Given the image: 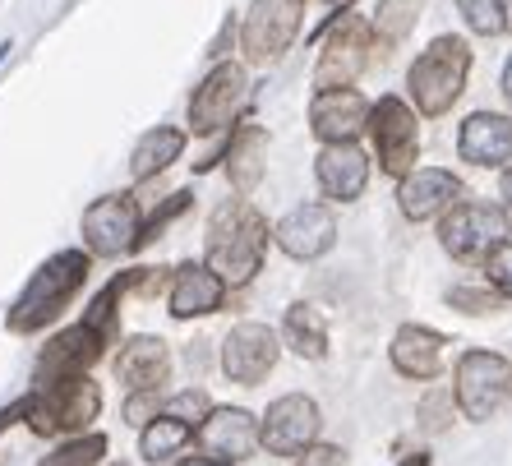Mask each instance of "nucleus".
I'll return each mask as SVG.
<instances>
[{
	"mask_svg": "<svg viewBox=\"0 0 512 466\" xmlns=\"http://www.w3.org/2000/svg\"><path fill=\"white\" fill-rule=\"evenodd\" d=\"M97 411H102V388L88 374H70V379L37 383V393H28L24 420L33 434L56 439V434L84 430L88 420H97Z\"/></svg>",
	"mask_w": 512,
	"mask_h": 466,
	"instance_id": "nucleus-4",
	"label": "nucleus"
},
{
	"mask_svg": "<svg viewBox=\"0 0 512 466\" xmlns=\"http://www.w3.org/2000/svg\"><path fill=\"white\" fill-rule=\"evenodd\" d=\"M503 24H508V33H512V0H503Z\"/></svg>",
	"mask_w": 512,
	"mask_h": 466,
	"instance_id": "nucleus-44",
	"label": "nucleus"
},
{
	"mask_svg": "<svg viewBox=\"0 0 512 466\" xmlns=\"http://www.w3.org/2000/svg\"><path fill=\"white\" fill-rule=\"evenodd\" d=\"M370 139H374V157H379L383 176H411L420 157V120L416 107L406 97H379L370 111Z\"/></svg>",
	"mask_w": 512,
	"mask_h": 466,
	"instance_id": "nucleus-9",
	"label": "nucleus"
},
{
	"mask_svg": "<svg viewBox=\"0 0 512 466\" xmlns=\"http://www.w3.org/2000/svg\"><path fill=\"white\" fill-rule=\"evenodd\" d=\"M448 420H453V393L434 388V393L420 402V425H425L429 434H439V430H448Z\"/></svg>",
	"mask_w": 512,
	"mask_h": 466,
	"instance_id": "nucleus-34",
	"label": "nucleus"
},
{
	"mask_svg": "<svg viewBox=\"0 0 512 466\" xmlns=\"http://www.w3.org/2000/svg\"><path fill=\"white\" fill-rule=\"evenodd\" d=\"M227 296V282L208 268V263H180L171 273V291H167V310L176 319H199V314H217Z\"/></svg>",
	"mask_w": 512,
	"mask_h": 466,
	"instance_id": "nucleus-20",
	"label": "nucleus"
},
{
	"mask_svg": "<svg viewBox=\"0 0 512 466\" xmlns=\"http://www.w3.org/2000/svg\"><path fill=\"white\" fill-rule=\"evenodd\" d=\"M208 411H213V402H208V393H203V388H185V393H176L171 397V416H180V420H208Z\"/></svg>",
	"mask_w": 512,
	"mask_h": 466,
	"instance_id": "nucleus-35",
	"label": "nucleus"
},
{
	"mask_svg": "<svg viewBox=\"0 0 512 466\" xmlns=\"http://www.w3.org/2000/svg\"><path fill=\"white\" fill-rule=\"evenodd\" d=\"M420 10H425V0H379V10L370 14V28H374V42H379V51L406 42V33L416 28Z\"/></svg>",
	"mask_w": 512,
	"mask_h": 466,
	"instance_id": "nucleus-27",
	"label": "nucleus"
},
{
	"mask_svg": "<svg viewBox=\"0 0 512 466\" xmlns=\"http://www.w3.org/2000/svg\"><path fill=\"white\" fill-rule=\"evenodd\" d=\"M305 28V0H250L240 19V56L245 65H268L291 51Z\"/></svg>",
	"mask_w": 512,
	"mask_h": 466,
	"instance_id": "nucleus-7",
	"label": "nucleus"
},
{
	"mask_svg": "<svg viewBox=\"0 0 512 466\" xmlns=\"http://www.w3.org/2000/svg\"><path fill=\"white\" fill-rule=\"evenodd\" d=\"M277 356H282V342H277V333L268 323H236L227 333V342H222V374L231 383L254 388L259 379L273 374Z\"/></svg>",
	"mask_w": 512,
	"mask_h": 466,
	"instance_id": "nucleus-13",
	"label": "nucleus"
},
{
	"mask_svg": "<svg viewBox=\"0 0 512 466\" xmlns=\"http://www.w3.org/2000/svg\"><path fill=\"white\" fill-rule=\"evenodd\" d=\"M107 457V434H79V439L60 443L51 457H42L37 466H97Z\"/></svg>",
	"mask_w": 512,
	"mask_h": 466,
	"instance_id": "nucleus-29",
	"label": "nucleus"
},
{
	"mask_svg": "<svg viewBox=\"0 0 512 466\" xmlns=\"http://www.w3.org/2000/svg\"><path fill=\"white\" fill-rule=\"evenodd\" d=\"M457 157L471 167H503L512 162V116L499 111H476L457 130Z\"/></svg>",
	"mask_w": 512,
	"mask_h": 466,
	"instance_id": "nucleus-19",
	"label": "nucleus"
},
{
	"mask_svg": "<svg viewBox=\"0 0 512 466\" xmlns=\"http://www.w3.org/2000/svg\"><path fill=\"white\" fill-rule=\"evenodd\" d=\"M503 97H508V107H512V56H508V65H503Z\"/></svg>",
	"mask_w": 512,
	"mask_h": 466,
	"instance_id": "nucleus-42",
	"label": "nucleus"
},
{
	"mask_svg": "<svg viewBox=\"0 0 512 466\" xmlns=\"http://www.w3.org/2000/svg\"><path fill=\"white\" fill-rule=\"evenodd\" d=\"M24 411H28V397H19V402H14V407H5V411H0V434L10 430L14 420H24Z\"/></svg>",
	"mask_w": 512,
	"mask_h": 466,
	"instance_id": "nucleus-39",
	"label": "nucleus"
},
{
	"mask_svg": "<svg viewBox=\"0 0 512 466\" xmlns=\"http://www.w3.org/2000/svg\"><path fill=\"white\" fill-rule=\"evenodd\" d=\"M485 277H489V287L499 291L503 300H512V240H503L499 250L485 259Z\"/></svg>",
	"mask_w": 512,
	"mask_h": 466,
	"instance_id": "nucleus-33",
	"label": "nucleus"
},
{
	"mask_svg": "<svg viewBox=\"0 0 512 466\" xmlns=\"http://www.w3.org/2000/svg\"><path fill=\"white\" fill-rule=\"evenodd\" d=\"M157 411H162V388H143V393H130V402H125L130 425H148V420H157Z\"/></svg>",
	"mask_w": 512,
	"mask_h": 466,
	"instance_id": "nucleus-36",
	"label": "nucleus"
},
{
	"mask_svg": "<svg viewBox=\"0 0 512 466\" xmlns=\"http://www.w3.org/2000/svg\"><path fill=\"white\" fill-rule=\"evenodd\" d=\"M273 240H277V250L291 254V259H300V263L323 259V254L337 245V217H333L328 204L305 199V204H296L273 227Z\"/></svg>",
	"mask_w": 512,
	"mask_h": 466,
	"instance_id": "nucleus-14",
	"label": "nucleus"
},
{
	"mask_svg": "<svg viewBox=\"0 0 512 466\" xmlns=\"http://www.w3.org/2000/svg\"><path fill=\"white\" fill-rule=\"evenodd\" d=\"M176 466H231V462H222V457H185Z\"/></svg>",
	"mask_w": 512,
	"mask_h": 466,
	"instance_id": "nucleus-41",
	"label": "nucleus"
},
{
	"mask_svg": "<svg viewBox=\"0 0 512 466\" xmlns=\"http://www.w3.org/2000/svg\"><path fill=\"white\" fill-rule=\"evenodd\" d=\"M84 245L93 259H120L143 245V217L134 194H102L84 208Z\"/></svg>",
	"mask_w": 512,
	"mask_h": 466,
	"instance_id": "nucleus-10",
	"label": "nucleus"
},
{
	"mask_svg": "<svg viewBox=\"0 0 512 466\" xmlns=\"http://www.w3.org/2000/svg\"><path fill=\"white\" fill-rule=\"evenodd\" d=\"M116 379L130 388V393H143V388H162L171 379V351L162 337H130L116 356Z\"/></svg>",
	"mask_w": 512,
	"mask_h": 466,
	"instance_id": "nucleus-23",
	"label": "nucleus"
},
{
	"mask_svg": "<svg viewBox=\"0 0 512 466\" xmlns=\"http://www.w3.org/2000/svg\"><path fill=\"white\" fill-rule=\"evenodd\" d=\"M180 153H185V130H176V125H153V130H143L139 144H134V153H130V176H134V180L162 176V171H167Z\"/></svg>",
	"mask_w": 512,
	"mask_h": 466,
	"instance_id": "nucleus-25",
	"label": "nucleus"
},
{
	"mask_svg": "<svg viewBox=\"0 0 512 466\" xmlns=\"http://www.w3.org/2000/svg\"><path fill=\"white\" fill-rule=\"evenodd\" d=\"M374 28L365 14H356V5L337 10L333 33L319 51V65H314V93H333V88H351L365 74V65L374 60Z\"/></svg>",
	"mask_w": 512,
	"mask_h": 466,
	"instance_id": "nucleus-5",
	"label": "nucleus"
},
{
	"mask_svg": "<svg viewBox=\"0 0 512 466\" xmlns=\"http://www.w3.org/2000/svg\"><path fill=\"white\" fill-rule=\"evenodd\" d=\"M268 254V222L250 199H231L208 217V245L203 263L213 268L227 287H250Z\"/></svg>",
	"mask_w": 512,
	"mask_h": 466,
	"instance_id": "nucleus-1",
	"label": "nucleus"
},
{
	"mask_svg": "<svg viewBox=\"0 0 512 466\" xmlns=\"http://www.w3.org/2000/svg\"><path fill=\"white\" fill-rule=\"evenodd\" d=\"M457 10H462L471 33H480V37L508 33V24H503V0H457Z\"/></svg>",
	"mask_w": 512,
	"mask_h": 466,
	"instance_id": "nucleus-31",
	"label": "nucleus"
},
{
	"mask_svg": "<svg viewBox=\"0 0 512 466\" xmlns=\"http://www.w3.org/2000/svg\"><path fill=\"white\" fill-rule=\"evenodd\" d=\"M88 268H93V254L88 250H60L51 254L42 268H37L33 277H28V287L14 296L10 314H5V323H10V333H42L47 323H56L60 314H65V305H70L74 296H79V287L88 282Z\"/></svg>",
	"mask_w": 512,
	"mask_h": 466,
	"instance_id": "nucleus-2",
	"label": "nucleus"
},
{
	"mask_svg": "<svg viewBox=\"0 0 512 466\" xmlns=\"http://www.w3.org/2000/svg\"><path fill=\"white\" fill-rule=\"evenodd\" d=\"M466 74H471V42L457 33L434 37L406 70V88L420 116H448L466 93Z\"/></svg>",
	"mask_w": 512,
	"mask_h": 466,
	"instance_id": "nucleus-3",
	"label": "nucleus"
},
{
	"mask_svg": "<svg viewBox=\"0 0 512 466\" xmlns=\"http://www.w3.org/2000/svg\"><path fill=\"white\" fill-rule=\"evenodd\" d=\"M328 5H333V0H328Z\"/></svg>",
	"mask_w": 512,
	"mask_h": 466,
	"instance_id": "nucleus-46",
	"label": "nucleus"
},
{
	"mask_svg": "<svg viewBox=\"0 0 512 466\" xmlns=\"http://www.w3.org/2000/svg\"><path fill=\"white\" fill-rule=\"evenodd\" d=\"M499 194H503V208L512 213V167L503 171V180H499Z\"/></svg>",
	"mask_w": 512,
	"mask_h": 466,
	"instance_id": "nucleus-40",
	"label": "nucleus"
},
{
	"mask_svg": "<svg viewBox=\"0 0 512 466\" xmlns=\"http://www.w3.org/2000/svg\"><path fill=\"white\" fill-rule=\"evenodd\" d=\"M314 180H319L323 199L333 204H356L365 185H370V157L356 144H323L314 157Z\"/></svg>",
	"mask_w": 512,
	"mask_h": 466,
	"instance_id": "nucleus-17",
	"label": "nucleus"
},
{
	"mask_svg": "<svg viewBox=\"0 0 512 466\" xmlns=\"http://www.w3.org/2000/svg\"><path fill=\"white\" fill-rule=\"evenodd\" d=\"M508 236H512V222L503 204L466 199V204H453L439 217V240L457 263H485Z\"/></svg>",
	"mask_w": 512,
	"mask_h": 466,
	"instance_id": "nucleus-6",
	"label": "nucleus"
},
{
	"mask_svg": "<svg viewBox=\"0 0 512 466\" xmlns=\"http://www.w3.org/2000/svg\"><path fill=\"white\" fill-rule=\"evenodd\" d=\"M296 466H346V453L337 443H310L305 453H300Z\"/></svg>",
	"mask_w": 512,
	"mask_h": 466,
	"instance_id": "nucleus-38",
	"label": "nucleus"
},
{
	"mask_svg": "<svg viewBox=\"0 0 512 466\" xmlns=\"http://www.w3.org/2000/svg\"><path fill=\"white\" fill-rule=\"evenodd\" d=\"M222 162H227V176L240 199L259 190L263 171H268V134H263V125H240V130L231 134Z\"/></svg>",
	"mask_w": 512,
	"mask_h": 466,
	"instance_id": "nucleus-24",
	"label": "nucleus"
},
{
	"mask_svg": "<svg viewBox=\"0 0 512 466\" xmlns=\"http://www.w3.org/2000/svg\"><path fill=\"white\" fill-rule=\"evenodd\" d=\"M199 443L203 453L222 457V462H236V457H250L259 448V420L245 407H213L208 420L199 425Z\"/></svg>",
	"mask_w": 512,
	"mask_h": 466,
	"instance_id": "nucleus-21",
	"label": "nucleus"
},
{
	"mask_svg": "<svg viewBox=\"0 0 512 466\" xmlns=\"http://www.w3.org/2000/svg\"><path fill=\"white\" fill-rule=\"evenodd\" d=\"M10 51H14V42H0V65L10 60Z\"/></svg>",
	"mask_w": 512,
	"mask_h": 466,
	"instance_id": "nucleus-45",
	"label": "nucleus"
},
{
	"mask_svg": "<svg viewBox=\"0 0 512 466\" xmlns=\"http://www.w3.org/2000/svg\"><path fill=\"white\" fill-rule=\"evenodd\" d=\"M374 102L356 88H333V93H314L310 102V130L323 144H356L360 130H370Z\"/></svg>",
	"mask_w": 512,
	"mask_h": 466,
	"instance_id": "nucleus-16",
	"label": "nucleus"
},
{
	"mask_svg": "<svg viewBox=\"0 0 512 466\" xmlns=\"http://www.w3.org/2000/svg\"><path fill=\"white\" fill-rule=\"evenodd\" d=\"M443 351H448L443 333H434L425 323H406V328H397L388 356H393V370L402 379H434L443 370Z\"/></svg>",
	"mask_w": 512,
	"mask_h": 466,
	"instance_id": "nucleus-22",
	"label": "nucleus"
},
{
	"mask_svg": "<svg viewBox=\"0 0 512 466\" xmlns=\"http://www.w3.org/2000/svg\"><path fill=\"white\" fill-rule=\"evenodd\" d=\"M185 208H190V190L171 194L167 204H162L153 217H148V222H143V245H148V240H153V236H162V227H167L171 217H180V213H185Z\"/></svg>",
	"mask_w": 512,
	"mask_h": 466,
	"instance_id": "nucleus-37",
	"label": "nucleus"
},
{
	"mask_svg": "<svg viewBox=\"0 0 512 466\" xmlns=\"http://www.w3.org/2000/svg\"><path fill=\"white\" fill-rule=\"evenodd\" d=\"M397 466H429V453H411V457H402Z\"/></svg>",
	"mask_w": 512,
	"mask_h": 466,
	"instance_id": "nucleus-43",
	"label": "nucleus"
},
{
	"mask_svg": "<svg viewBox=\"0 0 512 466\" xmlns=\"http://www.w3.org/2000/svg\"><path fill=\"white\" fill-rule=\"evenodd\" d=\"M111 347L107 333H97L93 323H74L65 333H56L47 342V351L37 356V383L70 379V374H88L102 360V351Z\"/></svg>",
	"mask_w": 512,
	"mask_h": 466,
	"instance_id": "nucleus-15",
	"label": "nucleus"
},
{
	"mask_svg": "<svg viewBox=\"0 0 512 466\" xmlns=\"http://www.w3.org/2000/svg\"><path fill=\"white\" fill-rule=\"evenodd\" d=\"M245 93H250V74L236 60H217L213 70L199 79V88L190 93V130L194 134H222L236 120V111L245 107Z\"/></svg>",
	"mask_w": 512,
	"mask_h": 466,
	"instance_id": "nucleus-11",
	"label": "nucleus"
},
{
	"mask_svg": "<svg viewBox=\"0 0 512 466\" xmlns=\"http://www.w3.org/2000/svg\"><path fill=\"white\" fill-rule=\"evenodd\" d=\"M462 194V180L443 167H416L411 176H402L397 185V208L411 222H429V217H443L453 208V199Z\"/></svg>",
	"mask_w": 512,
	"mask_h": 466,
	"instance_id": "nucleus-18",
	"label": "nucleus"
},
{
	"mask_svg": "<svg viewBox=\"0 0 512 466\" xmlns=\"http://www.w3.org/2000/svg\"><path fill=\"white\" fill-rule=\"evenodd\" d=\"M448 305H453V310H466V314H494V310H499V291H489V287H453V291H448Z\"/></svg>",
	"mask_w": 512,
	"mask_h": 466,
	"instance_id": "nucleus-32",
	"label": "nucleus"
},
{
	"mask_svg": "<svg viewBox=\"0 0 512 466\" xmlns=\"http://www.w3.org/2000/svg\"><path fill=\"white\" fill-rule=\"evenodd\" d=\"M282 337L300 360H323L328 356V319H323L319 305H310V300H296V305L286 310Z\"/></svg>",
	"mask_w": 512,
	"mask_h": 466,
	"instance_id": "nucleus-26",
	"label": "nucleus"
},
{
	"mask_svg": "<svg viewBox=\"0 0 512 466\" xmlns=\"http://www.w3.org/2000/svg\"><path fill=\"white\" fill-rule=\"evenodd\" d=\"M512 402V360L499 351H466L457 360V407L466 420H494Z\"/></svg>",
	"mask_w": 512,
	"mask_h": 466,
	"instance_id": "nucleus-8",
	"label": "nucleus"
},
{
	"mask_svg": "<svg viewBox=\"0 0 512 466\" xmlns=\"http://www.w3.org/2000/svg\"><path fill=\"white\" fill-rule=\"evenodd\" d=\"M120 296H125V282L116 277V282H107V287L97 291L93 305L84 310V323H93L97 333H107L111 342H116V333H120V314H116V300Z\"/></svg>",
	"mask_w": 512,
	"mask_h": 466,
	"instance_id": "nucleus-30",
	"label": "nucleus"
},
{
	"mask_svg": "<svg viewBox=\"0 0 512 466\" xmlns=\"http://www.w3.org/2000/svg\"><path fill=\"white\" fill-rule=\"evenodd\" d=\"M194 439V425L180 416H157L143 425L139 434V453L148 457V462H162V457H176L185 443Z\"/></svg>",
	"mask_w": 512,
	"mask_h": 466,
	"instance_id": "nucleus-28",
	"label": "nucleus"
},
{
	"mask_svg": "<svg viewBox=\"0 0 512 466\" xmlns=\"http://www.w3.org/2000/svg\"><path fill=\"white\" fill-rule=\"evenodd\" d=\"M314 434H319V402L305 397V393L277 397L273 407H268V416H263V425H259V443L277 457L305 453V448L314 443Z\"/></svg>",
	"mask_w": 512,
	"mask_h": 466,
	"instance_id": "nucleus-12",
	"label": "nucleus"
}]
</instances>
